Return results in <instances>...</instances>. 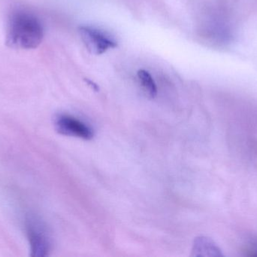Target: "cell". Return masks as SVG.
I'll use <instances>...</instances> for the list:
<instances>
[{
  "mask_svg": "<svg viewBox=\"0 0 257 257\" xmlns=\"http://www.w3.org/2000/svg\"><path fill=\"white\" fill-rule=\"evenodd\" d=\"M44 38L40 20L25 11H16L9 17L6 28V43L16 49H34Z\"/></svg>",
  "mask_w": 257,
  "mask_h": 257,
  "instance_id": "cell-1",
  "label": "cell"
},
{
  "mask_svg": "<svg viewBox=\"0 0 257 257\" xmlns=\"http://www.w3.org/2000/svg\"><path fill=\"white\" fill-rule=\"evenodd\" d=\"M27 229L33 255L36 256H46L50 250V242L42 226L39 223L30 220Z\"/></svg>",
  "mask_w": 257,
  "mask_h": 257,
  "instance_id": "cell-4",
  "label": "cell"
},
{
  "mask_svg": "<svg viewBox=\"0 0 257 257\" xmlns=\"http://www.w3.org/2000/svg\"><path fill=\"white\" fill-rule=\"evenodd\" d=\"M79 33L86 48L92 54L99 55L117 46L111 36L99 29L90 26H81Z\"/></svg>",
  "mask_w": 257,
  "mask_h": 257,
  "instance_id": "cell-2",
  "label": "cell"
},
{
  "mask_svg": "<svg viewBox=\"0 0 257 257\" xmlns=\"http://www.w3.org/2000/svg\"><path fill=\"white\" fill-rule=\"evenodd\" d=\"M55 126L57 131L63 135L79 137L84 140H91L93 137L91 128L81 121L67 115L58 116L55 121Z\"/></svg>",
  "mask_w": 257,
  "mask_h": 257,
  "instance_id": "cell-3",
  "label": "cell"
},
{
  "mask_svg": "<svg viewBox=\"0 0 257 257\" xmlns=\"http://www.w3.org/2000/svg\"><path fill=\"white\" fill-rule=\"evenodd\" d=\"M137 75L144 89L148 92L151 98H155L157 95V87L151 73L145 69H139Z\"/></svg>",
  "mask_w": 257,
  "mask_h": 257,
  "instance_id": "cell-5",
  "label": "cell"
}]
</instances>
